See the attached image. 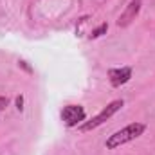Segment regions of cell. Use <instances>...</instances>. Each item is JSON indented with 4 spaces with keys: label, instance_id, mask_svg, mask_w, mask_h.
<instances>
[{
    "label": "cell",
    "instance_id": "obj_1",
    "mask_svg": "<svg viewBox=\"0 0 155 155\" xmlns=\"http://www.w3.org/2000/svg\"><path fill=\"white\" fill-rule=\"evenodd\" d=\"M144 130H146V124H144V123H132V124H128V126L117 130L116 134H112V135L107 139L105 146H107L108 150H116L119 146H123V144H126V143H130V141L141 137V135L144 134Z\"/></svg>",
    "mask_w": 155,
    "mask_h": 155
},
{
    "label": "cell",
    "instance_id": "obj_2",
    "mask_svg": "<svg viewBox=\"0 0 155 155\" xmlns=\"http://www.w3.org/2000/svg\"><path fill=\"white\" fill-rule=\"evenodd\" d=\"M123 105H124V101H123V99H116V101L108 103V105H107V107L97 114V116L94 117V119H90V121H87L85 124H81V126H79V130H81V132H90V130H94V128L101 126L107 119H110L116 112H119V110L123 108Z\"/></svg>",
    "mask_w": 155,
    "mask_h": 155
},
{
    "label": "cell",
    "instance_id": "obj_3",
    "mask_svg": "<svg viewBox=\"0 0 155 155\" xmlns=\"http://www.w3.org/2000/svg\"><path fill=\"white\" fill-rule=\"evenodd\" d=\"M85 108L83 107H79V105H67V107H63V110H61V121L67 124V126H78L81 121H85Z\"/></svg>",
    "mask_w": 155,
    "mask_h": 155
},
{
    "label": "cell",
    "instance_id": "obj_4",
    "mask_svg": "<svg viewBox=\"0 0 155 155\" xmlns=\"http://www.w3.org/2000/svg\"><path fill=\"white\" fill-rule=\"evenodd\" d=\"M139 11H141V0H130V4L124 7V11L121 13V16L117 20V25L119 27H128L135 20V16L139 15Z\"/></svg>",
    "mask_w": 155,
    "mask_h": 155
},
{
    "label": "cell",
    "instance_id": "obj_5",
    "mask_svg": "<svg viewBox=\"0 0 155 155\" xmlns=\"http://www.w3.org/2000/svg\"><path fill=\"white\" fill-rule=\"evenodd\" d=\"M108 78H110L112 87H121V85H124V83L130 81V78H132V69H130V67L110 69V71H108Z\"/></svg>",
    "mask_w": 155,
    "mask_h": 155
},
{
    "label": "cell",
    "instance_id": "obj_6",
    "mask_svg": "<svg viewBox=\"0 0 155 155\" xmlns=\"http://www.w3.org/2000/svg\"><path fill=\"white\" fill-rule=\"evenodd\" d=\"M107 31H108V24H101V25H99L97 29H94V31L90 33V40H92V38H99V36H103V35H105Z\"/></svg>",
    "mask_w": 155,
    "mask_h": 155
},
{
    "label": "cell",
    "instance_id": "obj_7",
    "mask_svg": "<svg viewBox=\"0 0 155 155\" xmlns=\"http://www.w3.org/2000/svg\"><path fill=\"white\" fill-rule=\"evenodd\" d=\"M9 105V99L7 97H4V96H0V112L2 110H5V107Z\"/></svg>",
    "mask_w": 155,
    "mask_h": 155
},
{
    "label": "cell",
    "instance_id": "obj_8",
    "mask_svg": "<svg viewBox=\"0 0 155 155\" xmlns=\"http://www.w3.org/2000/svg\"><path fill=\"white\" fill-rule=\"evenodd\" d=\"M16 108H18V110H22V108H24V97H22V96H18V97H16Z\"/></svg>",
    "mask_w": 155,
    "mask_h": 155
},
{
    "label": "cell",
    "instance_id": "obj_9",
    "mask_svg": "<svg viewBox=\"0 0 155 155\" xmlns=\"http://www.w3.org/2000/svg\"><path fill=\"white\" fill-rule=\"evenodd\" d=\"M18 63H20V67H24V69H25L27 72H33V69H31V67H29V65H27L25 61H18Z\"/></svg>",
    "mask_w": 155,
    "mask_h": 155
}]
</instances>
